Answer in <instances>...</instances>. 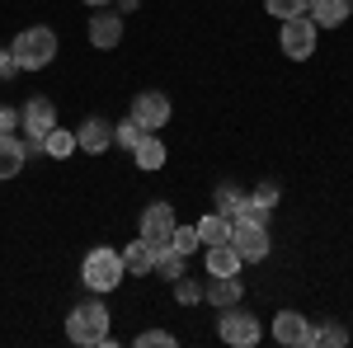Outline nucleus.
<instances>
[{"mask_svg":"<svg viewBox=\"0 0 353 348\" xmlns=\"http://www.w3.org/2000/svg\"><path fill=\"white\" fill-rule=\"evenodd\" d=\"M113 316L104 301H85V306H76L71 316H66V339L81 348H109L113 344Z\"/></svg>","mask_w":353,"mask_h":348,"instance_id":"1","label":"nucleus"},{"mask_svg":"<svg viewBox=\"0 0 353 348\" xmlns=\"http://www.w3.org/2000/svg\"><path fill=\"white\" fill-rule=\"evenodd\" d=\"M123 254L113 249V245H94L90 254L81 259V278H85V287L90 292H113L118 283H123Z\"/></svg>","mask_w":353,"mask_h":348,"instance_id":"2","label":"nucleus"},{"mask_svg":"<svg viewBox=\"0 0 353 348\" xmlns=\"http://www.w3.org/2000/svg\"><path fill=\"white\" fill-rule=\"evenodd\" d=\"M10 52H14V61H19V71H43V66H52L57 57V33L52 28H24L14 43H10Z\"/></svg>","mask_w":353,"mask_h":348,"instance_id":"3","label":"nucleus"},{"mask_svg":"<svg viewBox=\"0 0 353 348\" xmlns=\"http://www.w3.org/2000/svg\"><path fill=\"white\" fill-rule=\"evenodd\" d=\"M231 245L241 254V264H259L269 254V231L259 216H231Z\"/></svg>","mask_w":353,"mask_h":348,"instance_id":"4","label":"nucleus"},{"mask_svg":"<svg viewBox=\"0 0 353 348\" xmlns=\"http://www.w3.org/2000/svg\"><path fill=\"white\" fill-rule=\"evenodd\" d=\"M19 127H24V136H28V141H24L28 151H43V136L57 127V104H52V99H43V94L28 99V104L19 108Z\"/></svg>","mask_w":353,"mask_h":348,"instance_id":"5","label":"nucleus"},{"mask_svg":"<svg viewBox=\"0 0 353 348\" xmlns=\"http://www.w3.org/2000/svg\"><path fill=\"white\" fill-rule=\"evenodd\" d=\"M217 334H221V339H226L231 348H254L264 329H259V316H250V311H241V301H236V306H226V311H221Z\"/></svg>","mask_w":353,"mask_h":348,"instance_id":"6","label":"nucleus"},{"mask_svg":"<svg viewBox=\"0 0 353 348\" xmlns=\"http://www.w3.org/2000/svg\"><path fill=\"white\" fill-rule=\"evenodd\" d=\"M316 33H321V28L311 24L306 14H297V19H283V33H278V43H283V57H292V61H306V57L316 52Z\"/></svg>","mask_w":353,"mask_h":348,"instance_id":"7","label":"nucleus"},{"mask_svg":"<svg viewBox=\"0 0 353 348\" xmlns=\"http://www.w3.org/2000/svg\"><path fill=\"white\" fill-rule=\"evenodd\" d=\"M174 207L170 203H151L146 212H141V240L151 245V249H165L170 245V236H174Z\"/></svg>","mask_w":353,"mask_h":348,"instance_id":"8","label":"nucleus"},{"mask_svg":"<svg viewBox=\"0 0 353 348\" xmlns=\"http://www.w3.org/2000/svg\"><path fill=\"white\" fill-rule=\"evenodd\" d=\"M311 320L301 316V311H278L273 316V339L278 344H288V348H311Z\"/></svg>","mask_w":353,"mask_h":348,"instance_id":"9","label":"nucleus"},{"mask_svg":"<svg viewBox=\"0 0 353 348\" xmlns=\"http://www.w3.org/2000/svg\"><path fill=\"white\" fill-rule=\"evenodd\" d=\"M132 118L146 127V132H156V127L170 123V99H165L161 90H141V94L132 99Z\"/></svg>","mask_w":353,"mask_h":348,"instance_id":"10","label":"nucleus"},{"mask_svg":"<svg viewBox=\"0 0 353 348\" xmlns=\"http://www.w3.org/2000/svg\"><path fill=\"white\" fill-rule=\"evenodd\" d=\"M90 43L104 48V52H113L123 43V19L113 10H104V5H99V14H90Z\"/></svg>","mask_w":353,"mask_h":348,"instance_id":"11","label":"nucleus"},{"mask_svg":"<svg viewBox=\"0 0 353 348\" xmlns=\"http://www.w3.org/2000/svg\"><path fill=\"white\" fill-rule=\"evenodd\" d=\"M76 146L90 151V156H104V151L113 146V123L109 118H85L81 132H76Z\"/></svg>","mask_w":353,"mask_h":348,"instance_id":"12","label":"nucleus"},{"mask_svg":"<svg viewBox=\"0 0 353 348\" xmlns=\"http://www.w3.org/2000/svg\"><path fill=\"white\" fill-rule=\"evenodd\" d=\"M353 14V0H306V19L316 28H339Z\"/></svg>","mask_w":353,"mask_h":348,"instance_id":"13","label":"nucleus"},{"mask_svg":"<svg viewBox=\"0 0 353 348\" xmlns=\"http://www.w3.org/2000/svg\"><path fill=\"white\" fill-rule=\"evenodd\" d=\"M203 296H208L217 311H226V306H236V301L245 296V287H241V278H236V273H212V278H208V287H203Z\"/></svg>","mask_w":353,"mask_h":348,"instance_id":"14","label":"nucleus"},{"mask_svg":"<svg viewBox=\"0 0 353 348\" xmlns=\"http://www.w3.org/2000/svg\"><path fill=\"white\" fill-rule=\"evenodd\" d=\"M28 161V146L14 132H0V179H14Z\"/></svg>","mask_w":353,"mask_h":348,"instance_id":"15","label":"nucleus"},{"mask_svg":"<svg viewBox=\"0 0 353 348\" xmlns=\"http://www.w3.org/2000/svg\"><path fill=\"white\" fill-rule=\"evenodd\" d=\"M132 156H137V165H141V170H151V174H156V170H165V141L156 132H146L132 146Z\"/></svg>","mask_w":353,"mask_h":348,"instance_id":"16","label":"nucleus"},{"mask_svg":"<svg viewBox=\"0 0 353 348\" xmlns=\"http://www.w3.org/2000/svg\"><path fill=\"white\" fill-rule=\"evenodd\" d=\"M198 240H203V245L231 240V216H226V212H208L203 221H198Z\"/></svg>","mask_w":353,"mask_h":348,"instance_id":"17","label":"nucleus"},{"mask_svg":"<svg viewBox=\"0 0 353 348\" xmlns=\"http://www.w3.org/2000/svg\"><path fill=\"white\" fill-rule=\"evenodd\" d=\"M208 273H241V254H236L231 240L208 245Z\"/></svg>","mask_w":353,"mask_h":348,"instance_id":"18","label":"nucleus"},{"mask_svg":"<svg viewBox=\"0 0 353 348\" xmlns=\"http://www.w3.org/2000/svg\"><path fill=\"white\" fill-rule=\"evenodd\" d=\"M118 254H123V268L137 273V278H146V273H151V259H156V249H151L146 240H132L128 249H118Z\"/></svg>","mask_w":353,"mask_h":348,"instance_id":"19","label":"nucleus"},{"mask_svg":"<svg viewBox=\"0 0 353 348\" xmlns=\"http://www.w3.org/2000/svg\"><path fill=\"white\" fill-rule=\"evenodd\" d=\"M151 273H156V278H165V283H174V278L184 273V254H179L174 245L156 249V259H151Z\"/></svg>","mask_w":353,"mask_h":348,"instance_id":"20","label":"nucleus"},{"mask_svg":"<svg viewBox=\"0 0 353 348\" xmlns=\"http://www.w3.org/2000/svg\"><path fill=\"white\" fill-rule=\"evenodd\" d=\"M76 151V132H66V127H52V132L43 136V156H52V161H66Z\"/></svg>","mask_w":353,"mask_h":348,"instance_id":"21","label":"nucleus"},{"mask_svg":"<svg viewBox=\"0 0 353 348\" xmlns=\"http://www.w3.org/2000/svg\"><path fill=\"white\" fill-rule=\"evenodd\" d=\"M141 136H146V127H141L137 118H123V123H113V141H118V146H128V151H132Z\"/></svg>","mask_w":353,"mask_h":348,"instance_id":"22","label":"nucleus"},{"mask_svg":"<svg viewBox=\"0 0 353 348\" xmlns=\"http://www.w3.org/2000/svg\"><path fill=\"white\" fill-rule=\"evenodd\" d=\"M264 10H269L273 19L283 24V19H297V14H306V0H264Z\"/></svg>","mask_w":353,"mask_h":348,"instance_id":"23","label":"nucleus"},{"mask_svg":"<svg viewBox=\"0 0 353 348\" xmlns=\"http://www.w3.org/2000/svg\"><path fill=\"white\" fill-rule=\"evenodd\" d=\"M311 344H325V348H344V344H349V329H344V325H321V329L311 334Z\"/></svg>","mask_w":353,"mask_h":348,"instance_id":"24","label":"nucleus"},{"mask_svg":"<svg viewBox=\"0 0 353 348\" xmlns=\"http://www.w3.org/2000/svg\"><path fill=\"white\" fill-rule=\"evenodd\" d=\"M170 245H174V249H179V254H184V259H189L193 249H198V226H174V236H170Z\"/></svg>","mask_w":353,"mask_h":348,"instance_id":"25","label":"nucleus"},{"mask_svg":"<svg viewBox=\"0 0 353 348\" xmlns=\"http://www.w3.org/2000/svg\"><path fill=\"white\" fill-rule=\"evenodd\" d=\"M170 287H174V296H179V301H184V306H193V301H203V287H198V283H189V278H184V273H179V278H174V283H170Z\"/></svg>","mask_w":353,"mask_h":348,"instance_id":"26","label":"nucleus"},{"mask_svg":"<svg viewBox=\"0 0 353 348\" xmlns=\"http://www.w3.org/2000/svg\"><path fill=\"white\" fill-rule=\"evenodd\" d=\"M245 207V198L236 193V188H217V212H226V216H236Z\"/></svg>","mask_w":353,"mask_h":348,"instance_id":"27","label":"nucleus"},{"mask_svg":"<svg viewBox=\"0 0 353 348\" xmlns=\"http://www.w3.org/2000/svg\"><path fill=\"white\" fill-rule=\"evenodd\" d=\"M137 344H141V348H174V334H165V329H146V334H137Z\"/></svg>","mask_w":353,"mask_h":348,"instance_id":"28","label":"nucleus"},{"mask_svg":"<svg viewBox=\"0 0 353 348\" xmlns=\"http://www.w3.org/2000/svg\"><path fill=\"white\" fill-rule=\"evenodd\" d=\"M10 76H19V61L10 48H0V81H10Z\"/></svg>","mask_w":353,"mask_h":348,"instance_id":"29","label":"nucleus"},{"mask_svg":"<svg viewBox=\"0 0 353 348\" xmlns=\"http://www.w3.org/2000/svg\"><path fill=\"white\" fill-rule=\"evenodd\" d=\"M250 198H254V203H259V207H264V212H269V207H273V198H278V188H259V193H250Z\"/></svg>","mask_w":353,"mask_h":348,"instance_id":"30","label":"nucleus"},{"mask_svg":"<svg viewBox=\"0 0 353 348\" xmlns=\"http://www.w3.org/2000/svg\"><path fill=\"white\" fill-rule=\"evenodd\" d=\"M19 127V113L14 108H0V132H14Z\"/></svg>","mask_w":353,"mask_h":348,"instance_id":"31","label":"nucleus"},{"mask_svg":"<svg viewBox=\"0 0 353 348\" xmlns=\"http://www.w3.org/2000/svg\"><path fill=\"white\" fill-rule=\"evenodd\" d=\"M85 5H90V10H99V5H109V0H85Z\"/></svg>","mask_w":353,"mask_h":348,"instance_id":"32","label":"nucleus"}]
</instances>
